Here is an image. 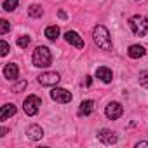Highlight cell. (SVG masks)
Instances as JSON below:
<instances>
[{"label":"cell","mask_w":148,"mask_h":148,"mask_svg":"<svg viewBox=\"0 0 148 148\" xmlns=\"http://www.w3.org/2000/svg\"><path fill=\"white\" fill-rule=\"evenodd\" d=\"M0 45H2V51H0V54H2V56H7V54H9V44H7L5 40H2V42H0Z\"/></svg>","instance_id":"603a6c76"},{"label":"cell","mask_w":148,"mask_h":148,"mask_svg":"<svg viewBox=\"0 0 148 148\" xmlns=\"http://www.w3.org/2000/svg\"><path fill=\"white\" fill-rule=\"evenodd\" d=\"M59 18H63V19H64V18H66V12H64V11H59Z\"/></svg>","instance_id":"4316f807"},{"label":"cell","mask_w":148,"mask_h":148,"mask_svg":"<svg viewBox=\"0 0 148 148\" xmlns=\"http://www.w3.org/2000/svg\"><path fill=\"white\" fill-rule=\"evenodd\" d=\"M16 113V106L12 103H7L2 106V110H0V120H7L9 117H12Z\"/></svg>","instance_id":"5bb4252c"},{"label":"cell","mask_w":148,"mask_h":148,"mask_svg":"<svg viewBox=\"0 0 148 148\" xmlns=\"http://www.w3.org/2000/svg\"><path fill=\"white\" fill-rule=\"evenodd\" d=\"M129 26H131L132 33L138 35V37H145L148 33V19L143 18V16H139V14L129 18Z\"/></svg>","instance_id":"3957f363"},{"label":"cell","mask_w":148,"mask_h":148,"mask_svg":"<svg viewBox=\"0 0 148 148\" xmlns=\"http://www.w3.org/2000/svg\"><path fill=\"white\" fill-rule=\"evenodd\" d=\"M26 136H28L30 139H33V141H38V139H42V136H44V131H42V127H40V125H37V124H32V125L26 129Z\"/></svg>","instance_id":"7c38bea8"},{"label":"cell","mask_w":148,"mask_h":148,"mask_svg":"<svg viewBox=\"0 0 148 148\" xmlns=\"http://www.w3.org/2000/svg\"><path fill=\"white\" fill-rule=\"evenodd\" d=\"M127 54H129V58H132V59H139V58H143V56L146 54V51H145V47H143V45L134 44V45H131V47H129Z\"/></svg>","instance_id":"4fadbf2b"},{"label":"cell","mask_w":148,"mask_h":148,"mask_svg":"<svg viewBox=\"0 0 148 148\" xmlns=\"http://www.w3.org/2000/svg\"><path fill=\"white\" fill-rule=\"evenodd\" d=\"M28 86V82L26 80H19L18 84H14L12 86V92H21V91H25V87Z\"/></svg>","instance_id":"ffe728a7"},{"label":"cell","mask_w":148,"mask_h":148,"mask_svg":"<svg viewBox=\"0 0 148 148\" xmlns=\"http://www.w3.org/2000/svg\"><path fill=\"white\" fill-rule=\"evenodd\" d=\"M30 42H32V38H30V37H26V35H23V37H19V38H18V42H16V44H18L19 47H28V44H30Z\"/></svg>","instance_id":"44dd1931"},{"label":"cell","mask_w":148,"mask_h":148,"mask_svg":"<svg viewBox=\"0 0 148 148\" xmlns=\"http://www.w3.org/2000/svg\"><path fill=\"white\" fill-rule=\"evenodd\" d=\"M91 82H92V79H91V77H86V80H84V86H86V87H89V86H91Z\"/></svg>","instance_id":"cb8c5ba5"},{"label":"cell","mask_w":148,"mask_h":148,"mask_svg":"<svg viewBox=\"0 0 148 148\" xmlns=\"http://www.w3.org/2000/svg\"><path fill=\"white\" fill-rule=\"evenodd\" d=\"M45 37H47L49 40H56V38L59 37V28L54 26V25H52V26H47V28H45Z\"/></svg>","instance_id":"e0dca14e"},{"label":"cell","mask_w":148,"mask_h":148,"mask_svg":"<svg viewBox=\"0 0 148 148\" xmlns=\"http://www.w3.org/2000/svg\"><path fill=\"white\" fill-rule=\"evenodd\" d=\"M98 139L101 143H105V145H115L117 143V136L110 129H99L98 131Z\"/></svg>","instance_id":"ba28073f"},{"label":"cell","mask_w":148,"mask_h":148,"mask_svg":"<svg viewBox=\"0 0 148 148\" xmlns=\"http://www.w3.org/2000/svg\"><path fill=\"white\" fill-rule=\"evenodd\" d=\"M105 113H106V117H108L110 120H117V119H120V117H122V113H124V108H122V105H120V103H117V101H112V103L106 106Z\"/></svg>","instance_id":"52a82bcc"},{"label":"cell","mask_w":148,"mask_h":148,"mask_svg":"<svg viewBox=\"0 0 148 148\" xmlns=\"http://www.w3.org/2000/svg\"><path fill=\"white\" fill-rule=\"evenodd\" d=\"M61 80L59 73L56 71H45L38 77V84L40 86H47V87H52V86H58V82Z\"/></svg>","instance_id":"5b68a950"},{"label":"cell","mask_w":148,"mask_h":148,"mask_svg":"<svg viewBox=\"0 0 148 148\" xmlns=\"http://www.w3.org/2000/svg\"><path fill=\"white\" fill-rule=\"evenodd\" d=\"M42 14H44V9L38 4H33V5L28 7V16L30 18H42Z\"/></svg>","instance_id":"2e32d148"},{"label":"cell","mask_w":148,"mask_h":148,"mask_svg":"<svg viewBox=\"0 0 148 148\" xmlns=\"http://www.w3.org/2000/svg\"><path fill=\"white\" fill-rule=\"evenodd\" d=\"M7 134V127H0V136H5Z\"/></svg>","instance_id":"484cf974"},{"label":"cell","mask_w":148,"mask_h":148,"mask_svg":"<svg viewBox=\"0 0 148 148\" xmlns=\"http://www.w3.org/2000/svg\"><path fill=\"white\" fill-rule=\"evenodd\" d=\"M96 77H98L101 82L110 84V82H112V79H113V73H112V70H110V68H106V66H99V68L96 70Z\"/></svg>","instance_id":"30bf717a"},{"label":"cell","mask_w":148,"mask_h":148,"mask_svg":"<svg viewBox=\"0 0 148 148\" xmlns=\"http://www.w3.org/2000/svg\"><path fill=\"white\" fill-rule=\"evenodd\" d=\"M51 98L56 101V103H61V105H66L71 101V94L66 91V89H61V87H54L51 91Z\"/></svg>","instance_id":"8992f818"},{"label":"cell","mask_w":148,"mask_h":148,"mask_svg":"<svg viewBox=\"0 0 148 148\" xmlns=\"http://www.w3.org/2000/svg\"><path fill=\"white\" fill-rule=\"evenodd\" d=\"M92 37H94V44H96L99 49H103V51H110V49L113 47V44H112V37H110L108 30H106L103 25H98V26L94 28Z\"/></svg>","instance_id":"6da1fadb"},{"label":"cell","mask_w":148,"mask_h":148,"mask_svg":"<svg viewBox=\"0 0 148 148\" xmlns=\"http://www.w3.org/2000/svg\"><path fill=\"white\" fill-rule=\"evenodd\" d=\"M64 40H66L70 45L77 47V49H84V40H82V37H80L77 32H66V33H64Z\"/></svg>","instance_id":"9c48e42d"},{"label":"cell","mask_w":148,"mask_h":148,"mask_svg":"<svg viewBox=\"0 0 148 148\" xmlns=\"http://www.w3.org/2000/svg\"><path fill=\"white\" fill-rule=\"evenodd\" d=\"M139 86L141 87H145V89H148V70H143L141 73H139Z\"/></svg>","instance_id":"d6986e66"},{"label":"cell","mask_w":148,"mask_h":148,"mask_svg":"<svg viewBox=\"0 0 148 148\" xmlns=\"http://www.w3.org/2000/svg\"><path fill=\"white\" fill-rule=\"evenodd\" d=\"M92 112H94V101L92 99H86L80 103V108H79L80 115H91Z\"/></svg>","instance_id":"9a60e30c"},{"label":"cell","mask_w":148,"mask_h":148,"mask_svg":"<svg viewBox=\"0 0 148 148\" xmlns=\"http://www.w3.org/2000/svg\"><path fill=\"white\" fill-rule=\"evenodd\" d=\"M32 61H33V66H37V68H47V66L51 64V61H52L51 51H49L45 45H38V47L33 51Z\"/></svg>","instance_id":"7a4b0ae2"},{"label":"cell","mask_w":148,"mask_h":148,"mask_svg":"<svg viewBox=\"0 0 148 148\" xmlns=\"http://www.w3.org/2000/svg\"><path fill=\"white\" fill-rule=\"evenodd\" d=\"M139 146H148V141H138L136 143V148H139Z\"/></svg>","instance_id":"d4e9b609"},{"label":"cell","mask_w":148,"mask_h":148,"mask_svg":"<svg viewBox=\"0 0 148 148\" xmlns=\"http://www.w3.org/2000/svg\"><path fill=\"white\" fill-rule=\"evenodd\" d=\"M7 32H9V21L2 19L0 21V35H5Z\"/></svg>","instance_id":"7402d4cb"},{"label":"cell","mask_w":148,"mask_h":148,"mask_svg":"<svg viewBox=\"0 0 148 148\" xmlns=\"http://www.w3.org/2000/svg\"><path fill=\"white\" fill-rule=\"evenodd\" d=\"M18 75H19V68H18L16 63H9V64H5V68H4V77H5L7 80H16Z\"/></svg>","instance_id":"8fae6325"},{"label":"cell","mask_w":148,"mask_h":148,"mask_svg":"<svg viewBox=\"0 0 148 148\" xmlns=\"http://www.w3.org/2000/svg\"><path fill=\"white\" fill-rule=\"evenodd\" d=\"M40 106H42V101H40V98H37V96H28V98L25 99V103H23V110H25V113H26L28 117L37 115Z\"/></svg>","instance_id":"277c9868"},{"label":"cell","mask_w":148,"mask_h":148,"mask_svg":"<svg viewBox=\"0 0 148 148\" xmlns=\"http://www.w3.org/2000/svg\"><path fill=\"white\" fill-rule=\"evenodd\" d=\"M18 5H19V0H4V4H2L4 11H7V12L14 11V9H16Z\"/></svg>","instance_id":"ac0fdd59"}]
</instances>
